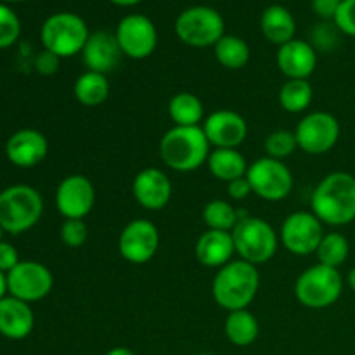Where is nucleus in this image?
<instances>
[{"label": "nucleus", "mask_w": 355, "mask_h": 355, "mask_svg": "<svg viewBox=\"0 0 355 355\" xmlns=\"http://www.w3.org/2000/svg\"><path fill=\"white\" fill-rule=\"evenodd\" d=\"M312 214L322 224L340 227L355 220V177L347 172L326 175L311 198Z\"/></svg>", "instance_id": "nucleus-1"}, {"label": "nucleus", "mask_w": 355, "mask_h": 355, "mask_svg": "<svg viewBox=\"0 0 355 355\" xmlns=\"http://www.w3.org/2000/svg\"><path fill=\"white\" fill-rule=\"evenodd\" d=\"M260 288L259 269L245 260H231L218 269L211 283V295L227 312L243 311L255 300Z\"/></svg>", "instance_id": "nucleus-2"}, {"label": "nucleus", "mask_w": 355, "mask_h": 355, "mask_svg": "<svg viewBox=\"0 0 355 355\" xmlns=\"http://www.w3.org/2000/svg\"><path fill=\"white\" fill-rule=\"evenodd\" d=\"M210 142L203 127H173L159 141V156L175 172H194L208 162Z\"/></svg>", "instance_id": "nucleus-3"}, {"label": "nucleus", "mask_w": 355, "mask_h": 355, "mask_svg": "<svg viewBox=\"0 0 355 355\" xmlns=\"http://www.w3.org/2000/svg\"><path fill=\"white\" fill-rule=\"evenodd\" d=\"M44 200L35 187L16 184L0 191V227L7 234H23L38 224Z\"/></svg>", "instance_id": "nucleus-4"}, {"label": "nucleus", "mask_w": 355, "mask_h": 355, "mask_svg": "<svg viewBox=\"0 0 355 355\" xmlns=\"http://www.w3.org/2000/svg\"><path fill=\"white\" fill-rule=\"evenodd\" d=\"M90 37L85 19L75 12H55L44 21L40 40L45 51L58 58H73L82 54Z\"/></svg>", "instance_id": "nucleus-5"}, {"label": "nucleus", "mask_w": 355, "mask_h": 355, "mask_svg": "<svg viewBox=\"0 0 355 355\" xmlns=\"http://www.w3.org/2000/svg\"><path fill=\"white\" fill-rule=\"evenodd\" d=\"M234 248L239 259L253 266L267 263L277 252L279 238L267 220L260 217H243L232 229Z\"/></svg>", "instance_id": "nucleus-6"}, {"label": "nucleus", "mask_w": 355, "mask_h": 355, "mask_svg": "<svg viewBox=\"0 0 355 355\" xmlns=\"http://www.w3.org/2000/svg\"><path fill=\"white\" fill-rule=\"evenodd\" d=\"M343 291V277L338 269L318 266L309 267L298 276L295 283V297L304 307L312 311L331 307L338 302Z\"/></svg>", "instance_id": "nucleus-7"}, {"label": "nucleus", "mask_w": 355, "mask_h": 355, "mask_svg": "<svg viewBox=\"0 0 355 355\" xmlns=\"http://www.w3.org/2000/svg\"><path fill=\"white\" fill-rule=\"evenodd\" d=\"M175 35L189 47H214L225 35L224 17L214 7L193 6L177 16Z\"/></svg>", "instance_id": "nucleus-8"}, {"label": "nucleus", "mask_w": 355, "mask_h": 355, "mask_svg": "<svg viewBox=\"0 0 355 355\" xmlns=\"http://www.w3.org/2000/svg\"><path fill=\"white\" fill-rule=\"evenodd\" d=\"M253 194L266 201H281L290 196L293 189V173L281 159L263 158L255 159L246 172Z\"/></svg>", "instance_id": "nucleus-9"}, {"label": "nucleus", "mask_w": 355, "mask_h": 355, "mask_svg": "<svg viewBox=\"0 0 355 355\" xmlns=\"http://www.w3.org/2000/svg\"><path fill=\"white\" fill-rule=\"evenodd\" d=\"M340 121L328 111L305 114L295 128L298 148L307 155H326L340 139Z\"/></svg>", "instance_id": "nucleus-10"}, {"label": "nucleus", "mask_w": 355, "mask_h": 355, "mask_svg": "<svg viewBox=\"0 0 355 355\" xmlns=\"http://www.w3.org/2000/svg\"><path fill=\"white\" fill-rule=\"evenodd\" d=\"M279 238L288 252L305 257L318 252L324 238V229L322 222L312 211H295L284 218Z\"/></svg>", "instance_id": "nucleus-11"}, {"label": "nucleus", "mask_w": 355, "mask_h": 355, "mask_svg": "<svg viewBox=\"0 0 355 355\" xmlns=\"http://www.w3.org/2000/svg\"><path fill=\"white\" fill-rule=\"evenodd\" d=\"M54 286V276L51 270L35 260H21L7 274V288L14 298L31 304L47 297Z\"/></svg>", "instance_id": "nucleus-12"}, {"label": "nucleus", "mask_w": 355, "mask_h": 355, "mask_svg": "<svg viewBox=\"0 0 355 355\" xmlns=\"http://www.w3.org/2000/svg\"><path fill=\"white\" fill-rule=\"evenodd\" d=\"M116 40L123 55L130 59H146L158 45V31L155 23L144 14H128L118 23Z\"/></svg>", "instance_id": "nucleus-13"}, {"label": "nucleus", "mask_w": 355, "mask_h": 355, "mask_svg": "<svg viewBox=\"0 0 355 355\" xmlns=\"http://www.w3.org/2000/svg\"><path fill=\"white\" fill-rule=\"evenodd\" d=\"M159 248L158 227L148 218H135L123 227L118 238V252L127 262L141 266L149 262Z\"/></svg>", "instance_id": "nucleus-14"}, {"label": "nucleus", "mask_w": 355, "mask_h": 355, "mask_svg": "<svg viewBox=\"0 0 355 355\" xmlns=\"http://www.w3.org/2000/svg\"><path fill=\"white\" fill-rule=\"evenodd\" d=\"M96 205V187L85 175H68L55 189V207L64 218H83Z\"/></svg>", "instance_id": "nucleus-15"}, {"label": "nucleus", "mask_w": 355, "mask_h": 355, "mask_svg": "<svg viewBox=\"0 0 355 355\" xmlns=\"http://www.w3.org/2000/svg\"><path fill=\"white\" fill-rule=\"evenodd\" d=\"M201 127L208 142L220 149H238L248 135V123L245 118L231 110L214 111L205 118Z\"/></svg>", "instance_id": "nucleus-16"}, {"label": "nucleus", "mask_w": 355, "mask_h": 355, "mask_svg": "<svg viewBox=\"0 0 355 355\" xmlns=\"http://www.w3.org/2000/svg\"><path fill=\"white\" fill-rule=\"evenodd\" d=\"M47 153V137L35 128H23V130L14 132L6 142L7 159L19 168H33L40 165Z\"/></svg>", "instance_id": "nucleus-17"}, {"label": "nucleus", "mask_w": 355, "mask_h": 355, "mask_svg": "<svg viewBox=\"0 0 355 355\" xmlns=\"http://www.w3.org/2000/svg\"><path fill=\"white\" fill-rule=\"evenodd\" d=\"M132 194L146 210H163L172 198V182L163 170L144 168L132 182Z\"/></svg>", "instance_id": "nucleus-18"}, {"label": "nucleus", "mask_w": 355, "mask_h": 355, "mask_svg": "<svg viewBox=\"0 0 355 355\" xmlns=\"http://www.w3.org/2000/svg\"><path fill=\"white\" fill-rule=\"evenodd\" d=\"M121 55H123V52L118 44L116 35L107 30H97L90 33L89 40L82 51V58L87 69L103 73V75H107L120 64Z\"/></svg>", "instance_id": "nucleus-19"}, {"label": "nucleus", "mask_w": 355, "mask_h": 355, "mask_svg": "<svg viewBox=\"0 0 355 355\" xmlns=\"http://www.w3.org/2000/svg\"><path fill=\"white\" fill-rule=\"evenodd\" d=\"M277 66L288 80H307L318 68V51L305 40H290L276 54Z\"/></svg>", "instance_id": "nucleus-20"}, {"label": "nucleus", "mask_w": 355, "mask_h": 355, "mask_svg": "<svg viewBox=\"0 0 355 355\" xmlns=\"http://www.w3.org/2000/svg\"><path fill=\"white\" fill-rule=\"evenodd\" d=\"M35 326V315L30 304L14 297L0 300V335L9 340H24Z\"/></svg>", "instance_id": "nucleus-21"}, {"label": "nucleus", "mask_w": 355, "mask_h": 355, "mask_svg": "<svg viewBox=\"0 0 355 355\" xmlns=\"http://www.w3.org/2000/svg\"><path fill=\"white\" fill-rule=\"evenodd\" d=\"M196 259L201 266L220 269L229 263L234 255V239L231 232L225 231H205L196 241Z\"/></svg>", "instance_id": "nucleus-22"}, {"label": "nucleus", "mask_w": 355, "mask_h": 355, "mask_svg": "<svg viewBox=\"0 0 355 355\" xmlns=\"http://www.w3.org/2000/svg\"><path fill=\"white\" fill-rule=\"evenodd\" d=\"M260 30L262 35L274 45H284L295 38L297 23L293 14L284 6L274 3L262 12L260 17Z\"/></svg>", "instance_id": "nucleus-23"}, {"label": "nucleus", "mask_w": 355, "mask_h": 355, "mask_svg": "<svg viewBox=\"0 0 355 355\" xmlns=\"http://www.w3.org/2000/svg\"><path fill=\"white\" fill-rule=\"evenodd\" d=\"M208 170L215 179L222 180V182H232L236 179L246 177L248 172V163H246L245 156L238 151V149H220L215 148L208 156Z\"/></svg>", "instance_id": "nucleus-24"}, {"label": "nucleus", "mask_w": 355, "mask_h": 355, "mask_svg": "<svg viewBox=\"0 0 355 355\" xmlns=\"http://www.w3.org/2000/svg\"><path fill=\"white\" fill-rule=\"evenodd\" d=\"M168 114L175 127H200L205 121V106L193 92H179L170 99Z\"/></svg>", "instance_id": "nucleus-25"}, {"label": "nucleus", "mask_w": 355, "mask_h": 355, "mask_svg": "<svg viewBox=\"0 0 355 355\" xmlns=\"http://www.w3.org/2000/svg\"><path fill=\"white\" fill-rule=\"evenodd\" d=\"M224 329L225 336H227V340L232 345L248 347L255 343V340L259 338L260 324L248 309H243V311L229 312Z\"/></svg>", "instance_id": "nucleus-26"}, {"label": "nucleus", "mask_w": 355, "mask_h": 355, "mask_svg": "<svg viewBox=\"0 0 355 355\" xmlns=\"http://www.w3.org/2000/svg\"><path fill=\"white\" fill-rule=\"evenodd\" d=\"M110 90L111 87L107 82V75L89 71V69L75 80V87H73L75 99L89 107L103 104L110 97Z\"/></svg>", "instance_id": "nucleus-27"}, {"label": "nucleus", "mask_w": 355, "mask_h": 355, "mask_svg": "<svg viewBox=\"0 0 355 355\" xmlns=\"http://www.w3.org/2000/svg\"><path fill=\"white\" fill-rule=\"evenodd\" d=\"M215 59L227 69H241L250 61V47L241 37L224 35L214 45Z\"/></svg>", "instance_id": "nucleus-28"}, {"label": "nucleus", "mask_w": 355, "mask_h": 355, "mask_svg": "<svg viewBox=\"0 0 355 355\" xmlns=\"http://www.w3.org/2000/svg\"><path fill=\"white\" fill-rule=\"evenodd\" d=\"M314 89L309 80H288L279 90V104L288 113H304L312 103Z\"/></svg>", "instance_id": "nucleus-29"}, {"label": "nucleus", "mask_w": 355, "mask_h": 355, "mask_svg": "<svg viewBox=\"0 0 355 355\" xmlns=\"http://www.w3.org/2000/svg\"><path fill=\"white\" fill-rule=\"evenodd\" d=\"M349 253V239L343 234H340V232H329V234H324L315 255H318L319 263L333 267V269H338L340 266H343L347 262Z\"/></svg>", "instance_id": "nucleus-30"}, {"label": "nucleus", "mask_w": 355, "mask_h": 355, "mask_svg": "<svg viewBox=\"0 0 355 355\" xmlns=\"http://www.w3.org/2000/svg\"><path fill=\"white\" fill-rule=\"evenodd\" d=\"M203 222L211 231L232 232L239 222L238 211L229 201L214 200L203 208Z\"/></svg>", "instance_id": "nucleus-31"}, {"label": "nucleus", "mask_w": 355, "mask_h": 355, "mask_svg": "<svg viewBox=\"0 0 355 355\" xmlns=\"http://www.w3.org/2000/svg\"><path fill=\"white\" fill-rule=\"evenodd\" d=\"M263 148H266V156L274 159H281L293 155L298 149L297 137H295V132L290 130H274L267 135L266 142H263Z\"/></svg>", "instance_id": "nucleus-32"}, {"label": "nucleus", "mask_w": 355, "mask_h": 355, "mask_svg": "<svg viewBox=\"0 0 355 355\" xmlns=\"http://www.w3.org/2000/svg\"><path fill=\"white\" fill-rule=\"evenodd\" d=\"M21 35V21L17 14L0 2V49H7L17 42Z\"/></svg>", "instance_id": "nucleus-33"}, {"label": "nucleus", "mask_w": 355, "mask_h": 355, "mask_svg": "<svg viewBox=\"0 0 355 355\" xmlns=\"http://www.w3.org/2000/svg\"><path fill=\"white\" fill-rule=\"evenodd\" d=\"M61 241L69 248H80L85 245L87 238H89V229H87L85 222L80 218H64L61 225Z\"/></svg>", "instance_id": "nucleus-34"}, {"label": "nucleus", "mask_w": 355, "mask_h": 355, "mask_svg": "<svg viewBox=\"0 0 355 355\" xmlns=\"http://www.w3.org/2000/svg\"><path fill=\"white\" fill-rule=\"evenodd\" d=\"M338 28L336 24H328L322 23L318 24L312 31V40H314V49L315 51H331L338 44Z\"/></svg>", "instance_id": "nucleus-35"}, {"label": "nucleus", "mask_w": 355, "mask_h": 355, "mask_svg": "<svg viewBox=\"0 0 355 355\" xmlns=\"http://www.w3.org/2000/svg\"><path fill=\"white\" fill-rule=\"evenodd\" d=\"M333 21L342 33L355 37V0H342Z\"/></svg>", "instance_id": "nucleus-36"}, {"label": "nucleus", "mask_w": 355, "mask_h": 355, "mask_svg": "<svg viewBox=\"0 0 355 355\" xmlns=\"http://www.w3.org/2000/svg\"><path fill=\"white\" fill-rule=\"evenodd\" d=\"M59 62H61V58H58L55 54H52V52L44 49V51L35 58V69H37L40 75L51 76L59 69Z\"/></svg>", "instance_id": "nucleus-37"}, {"label": "nucleus", "mask_w": 355, "mask_h": 355, "mask_svg": "<svg viewBox=\"0 0 355 355\" xmlns=\"http://www.w3.org/2000/svg\"><path fill=\"white\" fill-rule=\"evenodd\" d=\"M19 262L17 250L10 243L0 241V272L9 274Z\"/></svg>", "instance_id": "nucleus-38"}, {"label": "nucleus", "mask_w": 355, "mask_h": 355, "mask_svg": "<svg viewBox=\"0 0 355 355\" xmlns=\"http://www.w3.org/2000/svg\"><path fill=\"white\" fill-rule=\"evenodd\" d=\"M342 0H312V10L322 19H335Z\"/></svg>", "instance_id": "nucleus-39"}, {"label": "nucleus", "mask_w": 355, "mask_h": 355, "mask_svg": "<svg viewBox=\"0 0 355 355\" xmlns=\"http://www.w3.org/2000/svg\"><path fill=\"white\" fill-rule=\"evenodd\" d=\"M227 193L232 200L241 201V200H246L250 194H253V191H252V186H250L248 179H246V177H241V179H236L227 184Z\"/></svg>", "instance_id": "nucleus-40"}, {"label": "nucleus", "mask_w": 355, "mask_h": 355, "mask_svg": "<svg viewBox=\"0 0 355 355\" xmlns=\"http://www.w3.org/2000/svg\"><path fill=\"white\" fill-rule=\"evenodd\" d=\"M7 293H9V288H7V274L0 272V300L3 297H7Z\"/></svg>", "instance_id": "nucleus-41"}, {"label": "nucleus", "mask_w": 355, "mask_h": 355, "mask_svg": "<svg viewBox=\"0 0 355 355\" xmlns=\"http://www.w3.org/2000/svg\"><path fill=\"white\" fill-rule=\"evenodd\" d=\"M106 355H135V354L132 352L130 349H127V347H114V349H111Z\"/></svg>", "instance_id": "nucleus-42"}, {"label": "nucleus", "mask_w": 355, "mask_h": 355, "mask_svg": "<svg viewBox=\"0 0 355 355\" xmlns=\"http://www.w3.org/2000/svg\"><path fill=\"white\" fill-rule=\"evenodd\" d=\"M111 3H114V6L118 7H132V6H137V3H141L142 0H110Z\"/></svg>", "instance_id": "nucleus-43"}, {"label": "nucleus", "mask_w": 355, "mask_h": 355, "mask_svg": "<svg viewBox=\"0 0 355 355\" xmlns=\"http://www.w3.org/2000/svg\"><path fill=\"white\" fill-rule=\"evenodd\" d=\"M347 284H349L350 290H352L355 293V267L352 270H350L349 274H347Z\"/></svg>", "instance_id": "nucleus-44"}, {"label": "nucleus", "mask_w": 355, "mask_h": 355, "mask_svg": "<svg viewBox=\"0 0 355 355\" xmlns=\"http://www.w3.org/2000/svg\"><path fill=\"white\" fill-rule=\"evenodd\" d=\"M3 3H16V2H26V0H2Z\"/></svg>", "instance_id": "nucleus-45"}, {"label": "nucleus", "mask_w": 355, "mask_h": 355, "mask_svg": "<svg viewBox=\"0 0 355 355\" xmlns=\"http://www.w3.org/2000/svg\"><path fill=\"white\" fill-rule=\"evenodd\" d=\"M2 236H3V229L0 227V241H2Z\"/></svg>", "instance_id": "nucleus-46"}]
</instances>
